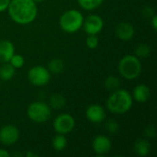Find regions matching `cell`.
Instances as JSON below:
<instances>
[{
  "label": "cell",
  "instance_id": "7a4b0ae2",
  "mask_svg": "<svg viewBox=\"0 0 157 157\" xmlns=\"http://www.w3.org/2000/svg\"><path fill=\"white\" fill-rule=\"evenodd\" d=\"M133 104L132 95L125 89L118 88L113 91L107 100L108 109L115 114H124L128 112Z\"/></svg>",
  "mask_w": 157,
  "mask_h": 157
},
{
  "label": "cell",
  "instance_id": "3957f363",
  "mask_svg": "<svg viewBox=\"0 0 157 157\" xmlns=\"http://www.w3.org/2000/svg\"><path fill=\"white\" fill-rule=\"evenodd\" d=\"M119 73L127 80L137 78L142 73V63L135 55H126L119 63Z\"/></svg>",
  "mask_w": 157,
  "mask_h": 157
},
{
  "label": "cell",
  "instance_id": "cb8c5ba5",
  "mask_svg": "<svg viewBox=\"0 0 157 157\" xmlns=\"http://www.w3.org/2000/svg\"><path fill=\"white\" fill-rule=\"evenodd\" d=\"M86 46L89 49H91V50L96 49L98 46V43H99V40H98V35H88V37L86 38Z\"/></svg>",
  "mask_w": 157,
  "mask_h": 157
},
{
  "label": "cell",
  "instance_id": "7c38bea8",
  "mask_svg": "<svg viewBox=\"0 0 157 157\" xmlns=\"http://www.w3.org/2000/svg\"><path fill=\"white\" fill-rule=\"evenodd\" d=\"M135 34L133 26L129 22H121L116 28L117 37L123 41L131 40Z\"/></svg>",
  "mask_w": 157,
  "mask_h": 157
},
{
  "label": "cell",
  "instance_id": "f1b7e54d",
  "mask_svg": "<svg viewBox=\"0 0 157 157\" xmlns=\"http://www.w3.org/2000/svg\"><path fill=\"white\" fill-rule=\"evenodd\" d=\"M9 155H10V154L6 150L0 148V157H8Z\"/></svg>",
  "mask_w": 157,
  "mask_h": 157
},
{
  "label": "cell",
  "instance_id": "4316f807",
  "mask_svg": "<svg viewBox=\"0 0 157 157\" xmlns=\"http://www.w3.org/2000/svg\"><path fill=\"white\" fill-rule=\"evenodd\" d=\"M11 0H0V12H3L7 9Z\"/></svg>",
  "mask_w": 157,
  "mask_h": 157
},
{
  "label": "cell",
  "instance_id": "44dd1931",
  "mask_svg": "<svg viewBox=\"0 0 157 157\" xmlns=\"http://www.w3.org/2000/svg\"><path fill=\"white\" fill-rule=\"evenodd\" d=\"M135 56L138 58H146L151 53V48L148 44L140 43L135 48Z\"/></svg>",
  "mask_w": 157,
  "mask_h": 157
},
{
  "label": "cell",
  "instance_id": "d4e9b609",
  "mask_svg": "<svg viewBox=\"0 0 157 157\" xmlns=\"http://www.w3.org/2000/svg\"><path fill=\"white\" fill-rule=\"evenodd\" d=\"M106 129L110 133H117L120 131V125L119 123L114 120H109L106 123Z\"/></svg>",
  "mask_w": 157,
  "mask_h": 157
},
{
  "label": "cell",
  "instance_id": "d6986e66",
  "mask_svg": "<svg viewBox=\"0 0 157 157\" xmlns=\"http://www.w3.org/2000/svg\"><path fill=\"white\" fill-rule=\"evenodd\" d=\"M79 6L85 10H93L99 7L104 0H77Z\"/></svg>",
  "mask_w": 157,
  "mask_h": 157
},
{
  "label": "cell",
  "instance_id": "277c9868",
  "mask_svg": "<svg viewBox=\"0 0 157 157\" xmlns=\"http://www.w3.org/2000/svg\"><path fill=\"white\" fill-rule=\"evenodd\" d=\"M83 22V14L76 9L65 11L59 18V25L61 29L67 33H75L78 31L82 28Z\"/></svg>",
  "mask_w": 157,
  "mask_h": 157
},
{
  "label": "cell",
  "instance_id": "52a82bcc",
  "mask_svg": "<svg viewBox=\"0 0 157 157\" xmlns=\"http://www.w3.org/2000/svg\"><path fill=\"white\" fill-rule=\"evenodd\" d=\"M75 126V121L73 116L70 114H60L58 115L53 121V129L57 133L60 134H68L70 133Z\"/></svg>",
  "mask_w": 157,
  "mask_h": 157
},
{
  "label": "cell",
  "instance_id": "ac0fdd59",
  "mask_svg": "<svg viewBox=\"0 0 157 157\" xmlns=\"http://www.w3.org/2000/svg\"><path fill=\"white\" fill-rule=\"evenodd\" d=\"M63 68H64V64L63 60L58 58L51 60L48 64V70L50 71V73L52 74H60L63 72Z\"/></svg>",
  "mask_w": 157,
  "mask_h": 157
},
{
  "label": "cell",
  "instance_id": "ffe728a7",
  "mask_svg": "<svg viewBox=\"0 0 157 157\" xmlns=\"http://www.w3.org/2000/svg\"><path fill=\"white\" fill-rule=\"evenodd\" d=\"M50 105L55 109H60L65 105V98L60 94H54L50 98Z\"/></svg>",
  "mask_w": 157,
  "mask_h": 157
},
{
  "label": "cell",
  "instance_id": "484cf974",
  "mask_svg": "<svg viewBox=\"0 0 157 157\" xmlns=\"http://www.w3.org/2000/svg\"><path fill=\"white\" fill-rule=\"evenodd\" d=\"M144 134L148 137V138H155L156 135V131L155 128L154 126H149L145 129L144 131Z\"/></svg>",
  "mask_w": 157,
  "mask_h": 157
},
{
  "label": "cell",
  "instance_id": "1f68e13d",
  "mask_svg": "<svg viewBox=\"0 0 157 157\" xmlns=\"http://www.w3.org/2000/svg\"><path fill=\"white\" fill-rule=\"evenodd\" d=\"M0 87H1V84H0Z\"/></svg>",
  "mask_w": 157,
  "mask_h": 157
},
{
  "label": "cell",
  "instance_id": "e0dca14e",
  "mask_svg": "<svg viewBox=\"0 0 157 157\" xmlns=\"http://www.w3.org/2000/svg\"><path fill=\"white\" fill-rule=\"evenodd\" d=\"M15 71L16 69L9 63H4L0 67V79L3 81H8L12 79L15 75Z\"/></svg>",
  "mask_w": 157,
  "mask_h": 157
},
{
  "label": "cell",
  "instance_id": "ba28073f",
  "mask_svg": "<svg viewBox=\"0 0 157 157\" xmlns=\"http://www.w3.org/2000/svg\"><path fill=\"white\" fill-rule=\"evenodd\" d=\"M82 27L87 35H98L103 29L104 21L98 15H90L84 19Z\"/></svg>",
  "mask_w": 157,
  "mask_h": 157
},
{
  "label": "cell",
  "instance_id": "8992f818",
  "mask_svg": "<svg viewBox=\"0 0 157 157\" xmlns=\"http://www.w3.org/2000/svg\"><path fill=\"white\" fill-rule=\"evenodd\" d=\"M28 79L35 86H43L51 80V73L45 66L36 65L28 72Z\"/></svg>",
  "mask_w": 157,
  "mask_h": 157
},
{
  "label": "cell",
  "instance_id": "4fadbf2b",
  "mask_svg": "<svg viewBox=\"0 0 157 157\" xmlns=\"http://www.w3.org/2000/svg\"><path fill=\"white\" fill-rule=\"evenodd\" d=\"M15 53L14 44L8 40H0V62L8 63L10 58Z\"/></svg>",
  "mask_w": 157,
  "mask_h": 157
},
{
  "label": "cell",
  "instance_id": "2e32d148",
  "mask_svg": "<svg viewBox=\"0 0 157 157\" xmlns=\"http://www.w3.org/2000/svg\"><path fill=\"white\" fill-rule=\"evenodd\" d=\"M52 146L57 152L63 151L67 146V139L63 134L57 133L52 140Z\"/></svg>",
  "mask_w": 157,
  "mask_h": 157
},
{
  "label": "cell",
  "instance_id": "9c48e42d",
  "mask_svg": "<svg viewBox=\"0 0 157 157\" xmlns=\"http://www.w3.org/2000/svg\"><path fill=\"white\" fill-rule=\"evenodd\" d=\"M19 139V131L15 125H6L0 129V142L5 145H13Z\"/></svg>",
  "mask_w": 157,
  "mask_h": 157
},
{
  "label": "cell",
  "instance_id": "7402d4cb",
  "mask_svg": "<svg viewBox=\"0 0 157 157\" xmlns=\"http://www.w3.org/2000/svg\"><path fill=\"white\" fill-rule=\"evenodd\" d=\"M120 86H121V82H120V79L116 76H109L106 78L105 80V87L109 90V91H115L117 90L118 88H120Z\"/></svg>",
  "mask_w": 157,
  "mask_h": 157
},
{
  "label": "cell",
  "instance_id": "83f0119b",
  "mask_svg": "<svg viewBox=\"0 0 157 157\" xmlns=\"http://www.w3.org/2000/svg\"><path fill=\"white\" fill-rule=\"evenodd\" d=\"M151 24H152V27L155 30L157 29V16L156 15H154L152 17H151Z\"/></svg>",
  "mask_w": 157,
  "mask_h": 157
},
{
  "label": "cell",
  "instance_id": "30bf717a",
  "mask_svg": "<svg viewBox=\"0 0 157 157\" xmlns=\"http://www.w3.org/2000/svg\"><path fill=\"white\" fill-rule=\"evenodd\" d=\"M112 144L109 137L105 135H98L92 141L93 151L98 155H105L111 150Z\"/></svg>",
  "mask_w": 157,
  "mask_h": 157
},
{
  "label": "cell",
  "instance_id": "8fae6325",
  "mask_svg": "<svg viewBox=\"0 0 157 157\" xmlns=\"http://www.w3.org/2000/svg\"><path fill=\"white\" fill-rule=\"evenodd\" d=\"M86 117L92 123H101L106 119V111L102 106L98 104H93L86 109Z\"/></svg>",
  "mask_w": 157,
  "mask_h": 157
},
{
  "label": "cell",
  "instance_id": "9a60e30c",
  "mask_svg": "<svg viewBox=\"0 0 157 157\" xmlns=\"http://www.w3.org/2000/svg\"><path fill=\"white\" fill-rule=\"evenodd\" d=\"M133 150L139 156H147L151 151V144L146 139H138L134 142Z\"/></svg>",
  "mask_w": 157,
  "mask_h": 157
},
{
  "label": "cell",
  "instance_id": "4dcf8cb0",
  "mask_svg": "<svg viewBox=\"0 0 157 157\" xmlns=\"http://www.w3.org/2000/svg\"><path fill=\"white\" fill-rule=\"evenodd\" d=\"M34 2H41V1H43V0H33Z\"/></svg>",
  "mask_w": 157,
  "mask_h": 157
},
{
  "label": "cell",
  "instance_id": "f546056e",
  "mask_svg": "<svg viewBox=\"0 0 157 157\" xmlns=\"http://www.w3.org/2000/svg\"><path fill=\"white\" fill-rule=\"evenodd\" d=\"M26 155L28 157H32V156H34V157H37L38 155H36V154H34V153H31V152H28L27 154H26Z\"/></svg>",
  "mask_w": 157,
  "mask_h": 157
},
{
  "label": "cell",
  "instance_id": "603a6c76",
  "mask_svg": "<svg viewBox=\"0 0 157 157\" xmlns=\"http://www.w3.org/2000/svg\"><path fill=\"white\" fill-rule=\"evenodd\" d=\"M15 69H19L21 67H23L24 63H25V59L22 55L20 54H16L14 53L13 56L10 58L9 62H8Z\"/></svg>",
  "mask_w": 157,
  "mask_h": 157
},
{
  "label": "cell",
  "instance_id": "5bb4252c",
  "mask_svg": "<svg viewBox=\"0 0 157 157\" xmlns=\"http://www.w3.org/2000/svg\"><path fill=\"white\" fill-rule=\"evenodd\" d=\"M132 97L139 103H145L151 97V90L146 85H138L134 87Z\"/></svg>",
  "mask_w": 157,
  "mask_h": 157
},
{
  "label": "cell",
  "instance_id": "6da1fadb",
  "mask_svg": "<svg viewBox=\"0 0 157 157\" xmlns=\"http://www.w3.org/2000/svg\"><path fill=\"white\" fill-rule=\"evenodd\" d=\"M6 10L10 18L20 25L33 22L38 15V7L33 0H11Z\"/></svg>",
  "mask_w": 157,
  "mask_h": 157
},
{
  "label": "cell",
  "instance_id": "5b68a950",
  "mask_svg": "<svg viewBox=\"0 0 157 157\" xmlns=\"http://www.w3.org/2000/svg\"><path fill=\"white\" fill-rule=\"evenodd\" d=\"M29 119L36 123H43L47 121L52 115L51 107L42 101H35L29 104L27 109Z\"/></svg>",
  "mask_w": 157,
  "mask_h": 157
}]
</instances>
